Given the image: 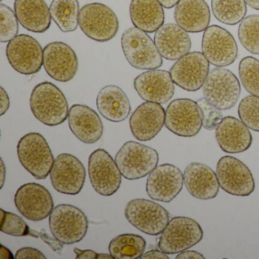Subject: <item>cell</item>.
Instances as JSON below:
<instances>
[{"label":"cell","instance_id":"cell-1","mask_svg":"<svg viewBox=\"0 0 259 259\" xmlns=\"http://www.w3.org/2000/svg\"><path fill=\"white\" fill-rule=\"evenodd\" d=\"M34 117L48 126H57L69 117L67 100L58 87L48 81L34 87L30 98Z\"/></svg>","mask_w":259,"mask_h":259},{"label":"cell","instance_id":"cell-2","mask_svg":"<svg viewBox=\"0 0 259 259\" xmlns=\"http://www.w3.org/2000/svg\"><path fill=\"white\" fill-rule=\"evenodd\" d=\"M121 45L127 61L136 69L154 70L163 65V59L155 43L147 32L136 27L124 31Z\"/></svg>","mask_w":259,"mask_h":259},{"label":"cell","instance_id":"cell-3","mask_svg":"<svg viewBox=\"0 0 259 259\" xmlns=\"http://www.w3.org/2000/svg\"><path fill=\"white\" fill-rule=\"evenodd\" d=\"M19 161L37 180L48 178L54 163V157L45 138L40 133L25 135L17 145Z\"/></svg>","mask_w":259,"mask_h":259},{"label":"cell","instance_id":"cell-4","mask_svg":"<svg viewBox=\"0 0 259 259\" xmlns=\"http://www.w3.org/2000/svg\"><path fill=\"white\" fill-rule=\"evenodd\" d=\"M124 178L136 180L149 175L159 162V154L155 149L139 142H125L115 158Z\"/></svg>","mask_w":259,"mask_h":259},{"label":"cell","instance_id":"cell-5","mask_svg":"<svg viewBox=\"0 0 259 259\" xmlns=\"http://www.w3.org/2000/svg\"><path fill=\"white\" fill-rule=\"evenodd\" d=\"M49 225L54 238L63 244L72 245L85 237L89 221L78 207L62 204L56 206L51 212Z\"/></svg>","mask_w":259,"mask_h":259},{"label":"cell","instance_id":"cell-6","mask_svg":"<svg viewBox=\"0 0 259 259\" xmlns=\"http://www.w3.org/2000/svg\"><path fill=\"white\" fill-rule=\"evenodd\" d=\"M202 92L204 98L220 110H230L240 96V84L231 71L216 67L209 72Z\"/></svg>","mask_w":259,"mask_h":259},{"label":"cell","instance_id":"cell-7","mask_svg":"<svg viewBox=\"0 0 259 259\" xmlns=\"http://www.w3.org/2000/svg\"><path fill=\"white\" fill-rule=\"evenodd\" d=\"M204 231L190 218L176 217L168 223L159 239L158 247L167 254H177L192 248L202 240Z\"/></svg>","mask_w":259,"mask_h":259},{"label":"cell","instance_id":"cell-8","mask_svg":"<svg viewBox=\"0 0 259 259\" xmlns=\"http://www.w3.org/2000/svg\"><path fill=\"white\" fill-rule=\"evenodd\" d=\"M79 26L92 40L107 42L117 34L119 20L110 7L94 3L84 6L80 10Z\"/></svg>","mask_w":259,"mask_h":259},{"label":"cell","instance_id":"cell-9","mask_svg":"<svg viewBox=\"0 0 259 259\" xmlns=\"http://www.w3.org/2000/svg\"><path fill=\"white\" fill-rule=\"evenodd\" d=\"M128 222L145 234L157 236L169 221L167 210L157 203L144 198L130 201L125 209Z\"/></svg>","mask_w":259,"mask_h":259},{"label":"cell","instance_id":"cell-10","mask_svg":"<svg viewBox=\"0 0 259 259\" xmlns=\"http://www.w3.org/2000/svg\"><path fill=\"white\" fill-rule=\"evenodd\" d=\"M203 125V114L198 103L186 98L174 100L166 110L165 126L181 137H193Z\"/></svg>","mask_w":259,"mask_h":259},{"label":"cell","instance_id":"cell-11","mask_svg":"<svg viewBox=\"0 0 259 259\" xmlns=\"http://www.w3.org/2000/svg\"><path fill=\"white\" fill-rule=\"evenodd\" d=\"M89 174L92 187L102 196H111L120 187L122 174L116 161L105 150L100 148L91 154Z\"/></svg>","mask_w":259,"mask_h":259},{"label":"cell","instance_id":"cell-12","mask_svg":"<svg viewBox=\"0 0 259 259\" xmlns=\"http://www.w3.org/2000/svg\"><path fill=\"white\" fill-rule=\"evenodd\" d=\"M6 54L10 66L22 75L37 73L43 66L44 50L36 39L28 34H19L10 40Z\"/></svg>","mask_w":259,"mask_h":259},{"label":"cell","instance_id":"cell-13","mask_svg":"<svg viewBox=\"0 0 259 259\" xmlns=\"http://www.w3.org/2000/svg\"><path fill=\"white\" fill-rule=\"evenodd\" d=\"M216 174L220 187L230 195L248 196L255 189L251 171L236 157H221L217 164Z\"/></svg>","mask_w":259,"mask_h":259},{"label":"cell","instance_id":"cell-14","mask_svg":"<svg viewBox=\"0 0 259 259\" xmlns=\"http://www.w3.org/2000/svg\"><path fill=\"white\" fill-rule=\"evenodd\" d=\"M50 176L55 190L64 195H75L84 186L86 171L76 157L70 154H61L54 160Z\"/></svg>","mask_w":259,"mask_h":259},{"label":"cell","instance_id":"cell-15","mask_svg":"<svg viewBox=\"0 0 259 259\" xmlns=\"http://www.w3.org/2000/svg\"><path fill=\"white\" fill-rule=\"evenodd\" d=\"M201 46L209 63L217 67L230 66L237 58L238 47L234 37L218 25H210L204 31Z\"/></svg>","mask_w":259,"mask_h":259},{"label":"cell","instance_id":"cell-16","mask_svg":"<svg viewBox=\"0 0 259 259\" xmlns=\"http://www.w3.org/2000/svg\"><path fill=\"white\" fill-rule=\"evenodd\" d=\"M14 201L21 214L31 221L46 219L54 208V200L49 191L35 183H27L19 188Z\"/></svg>","mask_w":259,"mask_h":259},{"label":"cell","instance_id":"cell-17","mask_svg":"<svg viewBox=\"0 0 259 259\" xmlns=\"http://www.w3.org/2000/svg\"><path fill=\"white\" fill-rule=\"evenodd\" d=\"M209 63L202 53H189L177 60L169 73L174 84L187 92H196L207 78Z\"/></svg>","mask_w":259,"mask_h":259},{"label":"cell","instance_id":"cell-18","mask_svg":"<svg viewBox=\"0 0 259 259\" xmlns=\"http://www.w3.org/2000/svg\"><path fill=\"white\" fill-rule=\"evenodd\" d=\"M44 68L53 79L68 82L78 70V60L72 48L63 42L49 44L44 49Z\"/></svg>","mask_w":259,"mask_h":259},{"label":"cell","instance_id":"cell-19","mask_svg":"<svg viewBox=\"0 0 259 259\" xmlns=\"http://www.w3.org/2000/svg\"><path fill=\"white\" fill-rule=\"evenodd\" d=\"M184 177L181 170L169 163L157 166L148 175L146 192L154 201H172L183 189Z\"/></svg>","mask_w":259,"mask_h":259},{"label":"cell","instance_id":"cell-20","mask_svg":"<svg viewBox=\"0 0 259 259\" xmlns=\"http://www.w3.org/2000/svg\"><path fill=\"white\" fill-rule=\"evenodd\" d=\"M134 87L140 98L148 102L166 104L174 95V82L165 70L147 71L136 77Z\"/></svg>","mask_w":259,"mask_h":259},{"label":"cell","instance_id":"cell-21","mask_svg":"<svg viewBox=\"0 0 259 259\" xmlns=\"http://www.w3.org/2000/svg\"><path fill=\"white\" fill-rule=\"evenodd\" d=\"M166 111L160 104L146 102L133 112L130 126L133 136L140 142L152 140L165 125Z\"/></svg>","mask_w":259,"mask_h":259},{"label":"cell","instance_id":"cell-22","mask_svg":"<svg viewBox=\"0 0 259 259\" xmlns=\"http://www.w3.org/2000/svg\"><path fill=\"white\" fill-rule=\"evenodd\" d=\"M69 126L74 136L85 144L100 140L104 133V125L99 115L93 109L83 104H74L69 109Z\"/></svg>","mask_w":259,"mask_h":259},{"label":"cell","instance_id":"cell-23","mask_svg":"<svg viewBox=\"0 0 259 259\" xmlns=\"http://www.w3.org/2000/svg\"><path fill=\"white\" fill-rule=\"evenodd\" d=\"M154 43L162 57L167 60H180L192 48L190 36L177 24H165L154 35Z\"/></svg>","mask_w":259,"mask_h":259},{"label":"cell","instance_id":"cell-24","mask_svg":"<svg viewBox=\"0 0 259 259\" xmlns=\"http://www.w3.org/2000/svg\"><path fill=\"white\" fill-rule=\"evenodd\" d=\"M215 138L221 149L228 154L247 151L253 140L248 127L233 116H226L223 119L217 128Z\"/></svg>","mask_w":259,"mask_h":259},{"label":"cell","instance_id":"cell-25","mask_svg":"<svg viewBox=\"0 0 259 259\" xmlns=\"http://www.w3.org/2000/svg\"><path fill=\"white\" fill-rule=\"evenodd\" d=\"M184 183L192 196L200 200L216 198L220 185L211 168L201 163H192L185 169Z\"/></svg>","mask_w":259,"mask_h":259},{"label":"cell","instance_id":"cell-26","mask_svg":"<svg viewBox=\"0 0 259 259\" xmlns=\"http://www.w3.org/2000/svg\"><path fill=\"white\" fill-rule=\"evenodd\" d=\"M174 19L187 32H202L210 24V8L204 0H180L176 6Z\"/></svg>","mask_w":259,"mask_h":259},{"label":"cell","instance_id":"cell-27","mask_svg":"<svg viewBox=\"0 0 259 259\" xmlns=\"http://www.w3.org/2000/svg\"><path fill=\"white\" fill-rule=\"evenodd\" d=\"M14 11L19 23L28 31L45 33L51 25V15L45 0H15Z\"/></svg>","mask_w":259,"mask_h":259},{"label":"cell","instance_id":"cell-28","mask_svg":"<svg viewBox=\"0 0 259 259\" xmlns=\"http://www.w3.org/2000/svg\"><path fill=\"white\" fill-rule=\"evenodd\" d=\"M97 107L103 117L113 122L125 120L131 112L128 97L116 85L105 86L100 91L97 97Z\"/></svg>","mask_w":259,"mask_h":259},{"label":"cell","instance_id":"cell-29","mask_svg":"<svg viewBox=\"0 0 259 259\" xmlns=\"http://www.w3.org/2000/svg\"><path fill=\"white\" fill-rule=\"evenodd\" d=\"M130 14L134 26L147 33L156 32L164 23V11L157 0H132Z\"/></svg>","mask_w":259,"mask_h":259},{"label":"cell","instance_id":"cell-30","mask_svg":"<svg viewBox=\"0 0 259 259\" xmlns=\"http://www.w3.org/2000/svg\"><path fill=\"white\" fill-rule=\"evenodd\" d=\"M78 0H53L50 7L51 18L63 32H73L79 25Z\"/></svg>","mask_w":259,"mask_h":259},{"label":"cell","instance_id":"cell-31","mask_svg":"<svg viewBox=\"0 0 259 259\" xmlns=\"http://www.w3.org/2000/svg\"><path fill=\"white\" fill-rule=\"evenodd\" d=\"M146 248V241L139 235L125 233L112 239L109 245L113 259L141 258Z\"/></svg>","mask_w":259,"mask_h":259},{"label":"cell","instance_id":"cell-32","mask_svg":"<svg viewBox=\"0 0 259 259\" xmlns=\"http://www.w3.org/2000/svg\"><path fill=\"white\" fill-rule=\"evenodd\" d=\"M213 16L227 25H236L245 19L247 7L245 0H211Z\"/></svg>","mask_w":259,"mask_h":259},{"label":"cell","instance_id":"cell-33","mask_svg":"<svg viewBox=\"0 0 259 259\" xmlns=\"http://www.w3.org/2000/svg\"><path fill=\"white\" fill-rule=\"evenodd\" d=\"M238 37L248 52L259 55V15L247 16L240 22Z\"/></svg>","mask_w":259,"mask_h":259},{"label":"cell","instance_id":"cell-34","mask_svg":"<svg viewBox=\"0 0 259 259\" xmlns=\"http://www.w3.org/2000/svg\"><path fill=\"white\" fill-rule=\"evenodd\" d=\"M239 75L245 90L259 97V60L252 57L242 59L239 63Z\"/></svg>","mask_w":259,"mask_h":259},{"label":"cell","instance_id":"cell-35","mask_svg":"<svg viewBox=\"0 0 259 259\" xmlns=\"http://www.w3.org/2000/svg\"><path fill=\"white\" fill-rule=\"evenodd\" d=\"M238 113L248 128L259 133V97L251 95L244 98L239 104Z\"/></svg>","mask_w":259,"mask_h":259},{"label":"cell","instance_id":"cell-36","mask_svg":"<svg viewBox=\"0 0 259 259\" xmlns=\"http://www.w3.org/2000/svg\"><path fill=\"white\" fill-rule=\"evenodd\" d=\"M0 42H10L18 36L19 20L15 12L8 6L0 4Z\"/></svg>","mask_w":259,"mask_h":259},{"label":"cell","instance_id":"cell-37","mask_svg":"<svg viewBox=\"0 0 259 259\" xmlns=\"http://www.w3.org/2000/svg\"><path fill=\"white\" fill-rule=\"evenodd\" d=\"M1 227L0 230L6 234L13 236L30 235L31 228L18 215L1 209Z\"/></svg>","mask_w":259,"mask_h":259},{"label":"cell","instance_id":"cell-38","mask_svg":"<svg viewBox=\"0 0 259 259\" xmlns=\"http://www.w3.org/2000/svg\"><path fill=\"white\" fill-rule=\"evenodd\" d=\"M197 103L202 111L204 128L210 131L217 130L224 119L221 110L210 104L204 98L198 100Z\"/></svg>","mask_w":259,"mask_h":259},{"label":"cell","instance_id":"cell-39","mask_svg":"<svg viewBox=\"0 0 259 259\" xmlns=\"http://www.w3.org/2000/svg\"><path fill=\"white\" fill-rule=\"evenodd\" d=\"M30 236H34V237H40L42 240L45 241L48 245L52 248L54 251H57L58 253L62 252V248H63V245L62 242L57 240V239H52L51 236H48L47 233H40V232L35 231V230L31 229L30 230Z\"/></svg>","mask_w":259,"mask_h":259},{"label":"cell","instance_id":"cell-40","mask_svg":"<svg viewBox=\"0 0 259 259\" xmlns=\"http://www.w3.org/2000/svg\"><path fill=\"white\" fill-rule=\"evenodd\" d=\"M15 258L16 259H46V256L39 251L37 248H31V247H25V248H20L16 252L15 255Z\"/></svg>","mask_w":259,"mask_h":259},{"label":"cell","instance_id":"cell-41","mask_svg":"<svg viewBox=\"0 0 259 259\" xmlns=\"http://www.w3.org/2000/svg\"><path fill=\"white\" fill-rule=\"evenodd\" d=\"M74 252L76 254V259H112L111 254L97 253L92 250H81L75 248Z\"/></svg>","mask_w":259,"mask_h":259},{"label":"cell","instance_id":"cell-42","mask_svg":"<svg viewBox=\"0 0 259 259\" xmlns=\"http://www.w3.org/2000/svg\"><path fill=\"white\" fill-rule=\"evenodd\" d=\"M1 89V107H0V116H4L10 106V98L8 94L7 93L4 88H0Z\"/></svg>","mask_w":259,"mask_h":259},{"label":"cell","instance_id":"cell-43","mask_svg":"<svg viewBox=\"0 0 259 259\" xmlns=\"http://www.w3.org/2000/svg\"><path fill=\"white\" fill-rule=\"evenodd\" d=\"M142 259H169V256L166 253L163 252L161 250H151L147 251L141 257Z\"/></svg>","mask_w":259,"mask_h":259},{"label":"cell","instance_id":"cell-44","mask_svg":"<svg viewBox=\"0 0 259 259\" xmlns=\"http://www.w3.org/2000/svg\"><path fill=\"white\" fill-rule=\"evenodd\" d=\"M177 259H204V255L195 251H183L179 253Z\"/></svg>","mask_w":259,"mask_h":259},{"label":"cell","instance_id":"cell-45","mask_svg":"<svg viewBox=\"0 0 259 259\" xmlns=\"http://www.w3.org/2000/svg\"><path fill=\"white\" fill-rule=\"evenodd\" d=\"M0 258L1 259H13L15 256H13V253L7 247L4 245H1L0 247Z\"/></svg>","mask_w":259,"mask_h":259},{"label":"cell","instance_id":"cell-46","mask_svg":"<svg viewBox=\"0 0 259 259\" xmlns=\"http://www.w3.org/2000/svg\"><path fill=\"white\" fill-rule=\"evenodd\" d=\"M162 7L166 9H172L178 4L180 0H157Z\"/></svg>","mask_w":259,"mask_h":259},{"label":"cell","instance_id":"cell-47","mask_svg":"<svg viewBox=\"0 0 259 259\" xmlns=\"http://www.w3.org/2000/svg\"><path fill=\"white\" fill-rule=\"evenodd\" d=\"M0 177H1V186H0V189H3L4 183H5L6 177H7V169H6L5 164H4L3 158H1V176Z\"/></svg>","mask_w":259,"mask_h":259},{"label":"cell","instance_id":"cell-48","mask_svg":"<svg viewBox=\"0 0 259 259\" xmlns=\"http://www.w3.org/2000/svg\"><path fill=\"white\" fill-rule=\"evenodd\" d=\"M245 2L253 10H259V0H245Z\"/></svg>","mask_w":259,"mask_h":259},{"label":"cell","instance_id":"cell-49","mask_svg":"<svg viewBox=\"0 0 259 259\" xmlns=\"http://www.w3.org/2000/svg\"><path fill=\"white\" fill-rule=\"evenodd\" d=\"M1 1H3V0H1Z\"/></svg>","mask_w":259,"mask_h":259}]
</instances>
